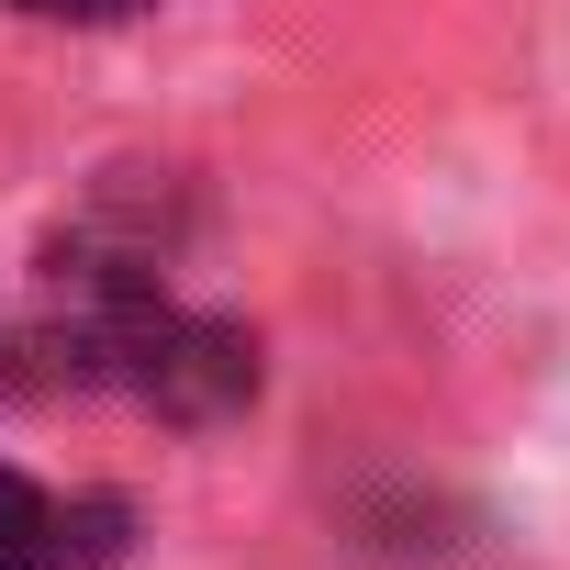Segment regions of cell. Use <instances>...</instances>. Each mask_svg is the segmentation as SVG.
Instances as JSON below:
<instances>
[{
    "mask_svg": "<svg viewBox=\"0 0 570 570\" xmlns=\"http://www.w3.org/2000/svg\"><path fill=\"white\" fill-rule=\"evenodd\" d=\"M124 537H135V514H124L112 492L57 503L46 481L0 470V570H112V559H124Z\"/></svg>",
    "mask_w": 570,
    "mask_h": 570,
    "instance_id": "6da1fadb",
    "label": "cell"
},
{
    "mask_svg": "<svg viewBox=\"0 0 570 570\" xmlns=\"http://www.w3.org/2000/svg\"><path fill=\"white\" fill-rule=\"evenodd\" d=\"M12 12H35V23H135L146 0H12Z\"/></svg>",
    "mask_w": 570,
    "mask_h": 570,
    "instance_id": "7a4b0ae2",
    "label": "cell"
}]
</instances>
